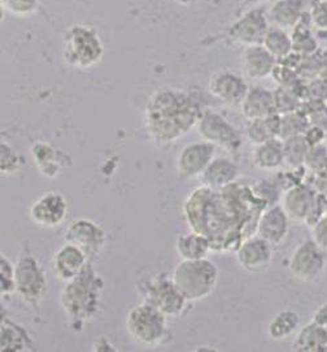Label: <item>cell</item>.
Listing matches in <instances>:
<instances>
[{"instance_id":"21","label":"cell","mask_w":327,"mask_h":352,"mask_svg":"<svg viewBox=\"0 0 327 352\" xmlns=\"http://www.w3.org/2000/svg\"><path fill=\"white\" fill-rule=\"evenodd\" d=\"M32 155L38 170L47 178H56L67 165L68 156L49 143L38 142L32 147Z\"/></svg>"},{"instance_id":"2","label":"cell","mask_w":327,"mask_h":352,"mask_svg":"<svg viewBox=\"0 0 327 352\" xmlns=\"http://www.w3.org/2000/svg\"><path fill=\"white\" fill-rule=\"evenodd\" d=\"M104 282L91 263L74 280L64 283L60 305L67 315L70 328L81 331L90 324L102 308Z\"/></svg>"},{"instance_id":"32","label":"cell","mask_w":327,"mask_h":352,"mask_svg":"<svg viewBox=\"0 0 327 352\" xmlns=\"http://www.w3.org/2000/svg\"><path fill=\"white\" fill-rule=\"evenodd\" d=\"M309 148L311 146L304 135H296V137L284 140L283 141L284 164L290 168L304 166Z\"/></svg>"},{"instance_id":"29","label":"cell","mask_w":327,"mask_h":352,"mask_svg":"<svg viewBox=\"0 0 327 352\" xmlns=\"http://www.w3.org/2000/svg\"><path fill=\"white\" fill-rule=\"evenodd\" d=\"M293 350L296 351H326L327 329L315 321L305 325L296 336Z\"/></svg>"},{"instance_id":"40","label":"cell","mask_w":327,"mask_h":352,"mask_svg":"<svg viewBox=\"0 0 327 352\" xmlns=\"http://www.w3.org/2000/svg\"><path fill=\"white\" fill-rule=\"evenodd\" d=\"M312 229V239L315 245L321 247L324 251L327 250V216L322 217L319 221L311 228Z\"/></svg>"},{"instance_id":"27","label":"cell","mask_w":327,"mask_h":352,"mask_svg":"<svg viewBox=\"0 0 327 352\" xmlns=\"http://www.w3.org/2000/svg\"><path fill=\"white\" fill-rule=\"evenodd\" d=\"M253 165L262 170H274L284 164L283 141L274 138L255 146L252 155Z\"/></svg>"},{"instance_id":"36","label":"cell","mask_w":327,"mask_h":352,"mask_svg":"<svg viewBox=\"0 0 327 352\" xmlns=\"http://www.w3.org/2000/svg\"><path fill=\"white\" fill-rule=\"evenodd\" d=\"M0 292L1 295L16 293L14 264L4 254L0 255Z\"/></svg>"},{"instance_id":"14","label":"cell","mask_w":327,"mask_h":352,"mask_svg":"<svg viewBox=\"0 0 327 352\" xmlns=\"http://www.w3.org/2000/svg\"><path fill=\"white\" fill-rule=\"evenodd\" d=\"M239 265L248 273H261L273 261V245L260 235L245 239L236 250Z\"/></svg>"},{"instance_id":"8","label":"cell","mask_w":327,"mask_h":352,"mask_svg":"<svg viewBox=\"0 0 327 352\" xmlns=\"http://www.w3.org/2000/svg\"><path fill=\"white\" fill-rule=\"evenodd\" d=\"M289 270L299 281H318L326 270V256L313 239H308L296 247L289 260Z\"/></svg>"},{"instance_id":"31","label":"cell","mask_w":327,"mask_h":352,"mask_svg":"<svg viewBox=\"0 0 327 352\" xmlns=\"http://www.w3.org/2000/svg\"><path fill=\"white\" fill-rule=\"evenodd\" d=\"M262 46L278 61L287 58L293 52L291 36L284 29L274 25L269 28L268 33L262 41Z\"/></svg>"},{"instance_id":"13","label":"cell","mask_w":327,"mask_h":352,"mask_svg":"<svg viewBox=\"0 0 327 352\" xmlns=\"http://www.w3.org/2000/svg\"><path fill=\"white\" fill-rule=\"evenodd\" d=\"M68 214V200L58 191H48L41 195L30 207V220L42 228H56Z\"/></svg>"},{"instance_id":"25","label":"cell","mask_w":327,"mask_h":352,"mask_svg":"<svg viewBox=\"0 0 327 352\" xmlns=\"http://www.w3.org/2000/svg\"><path fill=\"white\" fill-rule=\"evenodd\" d=\"M280 124L282 116L278 113L267 118L248 120V125L245 128L247 138L253 146H258L274 138H280Z\"/></svg>"},{"instance_id":"12","label":"cell","mask_w":327,"mask_h":352,"mask_svg":"<svg viewBox=\"0 0 327 352\" xmlns=\"http://www.w3.org/2000/svg\"><path fill=\"white\" fill-rule=\"evenodd\" d=\"M216 148L210 142H192L186 144L177 159L178 176L183 179H195L201 177L216 156Z\"/></svg>"},{"instance_id":"38","label":"cell","mask_w":327,"mask_h":352,"mask_svg":"<svg viewBox=\"0 0 327 352\" xmlns=\"http://www.w3.org/2000/svg\"><path fill=\"white\" fill-rule=\"evenodd\" d=\"M39 0H1V7L14 16H29L38 10Z\"/></svg>"},{"instance_id":"1","label":"cell","mask_w":327,"mask_h":352,"mask_svg":"<svg viewBox=\"0 0 327 352\" xmlns=\"http://www.w3.org/2000/svg\"><path fill=\"white\" fill-rule=\"evenodd\" d=\"M203 112L191 96L173 89H163L152 95L146 107V126L159 147L182 138L198 125Z\"/></svg>"},{"instance_id":"11","label":"cell","mask_w":327,"mask_h":352,"mask_svg":"<svg viewBox=\"0 0 327 352\" xmlns=\"http://www.w3.org/2000/svg\"><path fill=\"white\" fill-rule=\"evenodd\" d=\"M64 239L68 243L80 247L90 261L98 258L106 245L104 229L89 219H78L70 223Z\"/></svg>"},{"instance_id":"19","label":"cell","mask_w":327,"mask_h":352,"mask_svg":"<svg viewBox=\"0 0 327 352\" xmlns=\"http://www.w3.org/2000/svg\"><path fill=\"white\" fill-rule=\"evenodd\" d=\"M315 192L305 185H296L289 188L283 197V208L290 220L295 223H305L315 206Z\"/></svg>"},{"instance_id":"42","label":"cell","mask_w":327,"mask_h":352,"mask_svg":"<svg viewBox=\"0 0 327 352\" xmlns=\"http://www.w3.org/2000/svg\"><path fill=\"white\" fill-rule=\"evenodd\" d=\"M313 321L327 329V303L321 305L313 316Z\"/></svg>"},{"instance_id":"23","label":"cell","mask_w":327,"mask_h":352,"mask_svg":"<svg viewBox=\"0 0 327 352\" xmlns=\"http://www.w3.org/2000/svg\"><path fill=\"white\" fill-rule=\"evenodd\" d=\"M305 13L303 0H275L269 8V23L284 30L293 29Z\"/></svg>"},{"instance_id":"5","label":"cell","mask_w":327,"mask_h":352,"mask_svg":"<svg viewBox=\"0 0 327 352\" xmlns=\"http://www.w3.org/2000/svg\"><path fill=\"white\" fill-rule=\"evenodd\" d=\"M126 330L137 343L150 347L164 344L170 334L168 316L146 300L130 309L126 317Z\"/></svg>"},{"instance_id":"16","label":"cell","mask_w":327,"mask_h":352,"mask_svg":"<svg viewBox=\"0 0 327 352\" xmlns=\"http://www.w3.org/2000/svg\"><path fill=\"white\" fill-rule=\"evenodd\" d=\"M89 263L91 261L80 247L67 242L54 255L52 270L58 281L67 283L80 276Z\"/></svg>"},{"instance_id":"6","label":"cell","mask_w":327,"mask_h":352,"mask_svg":"<svg viewBox=\"0 0 327 352\" xmlns=\"http://www.w3.org/2000/svg\"><path fill=\"white\" fill-rule=\"evenodd\" d=\"M16 293L23 302L36 309L47 294V277L39 261L25 248L14 264Z\"/></svg>"},{"instance_id":"30","label":"cell","mask_w":327,"mask_h":352,"mask_svg":"<svg viewBox=\"0 0 327 352\" xmlns=\"http://www.w3.org/2000/svg\"><path fill=\"white\" fill-rule=\"evenodd\" d=\"M300 327V317L291 309L280 311L270 320L268 336L270 340H283L293 336Z\"/></svg>"},{"instance_id":"33","label":"cell","mask_w":327,"mask_h":352,"mask_svg":"<svg viewBox=\"0 0 327 352\" xmlns=\"http://www.w3.org/2000/svg\"><path fill=\"white\" fill-rule=\"evenodd\" d=\"M309 126H311L309 118L302 109L289 115H283L282 124H280V140L284 141L291 137L304 135Z\"/></svg>"},{"instance_id":"7","label":"cell","mask_w":327,"mask_h":352,"mask_svg":"<svg viewBox=\"0 0 327 352\" xmlns=\"http://www.w3.org/2000/svg\"><path fill=\"white\" fill-rule=\"evenodd\" d=\"M144 300L160 309L165 316L178 317L186 309L187 299L177 287L173 277L159 274L143 287Z\"/></svg>"},{"instance_id":"46","label":"cell","mask_w":327,"mask_h":352,"mask_svg":"<svg viewBox=\"0 0 327 352\" xmlns=\"http://www.w3.org/2000/svg\"><path fill=\"white\" fill-rule=\"evenodd\" d=\"M326 216H327V213H326Z\"/></svg>"},{"instance_id":"24","label":"cell","mask_w":327,"mask_h":352,"mask_svg":"<svg viewBox=\"0 0 327 352\" xmlns=\"http://www.w3.org/2000/svg\"><path fill=\"white\" fill-rule=\"evenodd\" d=\"M33 350V340L29 333L8 317L1 318L0 351L23 352Z\"/></svg>"},{"instance_id":"9","label":"cell","mask_w":327,"mask_h":352,"mask_svg":"<svg viewBox=\"0 0 327 352\" xmlns=\"http://www.w3.org/2000/svg\"><path fill=\"white\" fill-rule=\"evenodd\" d=\"M198 130L204 141L234 153L242 147V135L230 121L217 112H203L199 120Z\"/></svg>"},{"instance_id":"45","label":"cell","mask_w":327,"mask_h":352,"mask_svg":"<svg viewBox=\"0 0 327 352\" xmlns=\"http://www.w3.org/2000/svg\"><path fill=\"white\" fill-rule=\"evenodd\" d=\"M325 1H327V0H325Z\"/></svg>"},{"instance_id":"47","label":"cell","mask_w":327,"mask_h":352,"mask_svg":"<svg viewBox=\"0 0 327 352\" xmlns=\"http://www.w3.org/2000/svg\"><path fill=\"white\" fill-rule=\"evenodd\" d=\"M326 351H327V350H326Z\"/></svg>"},{"instance_id":"22","label":"cell","mask_w":327,"mask_h":352,"mask_svg":"<svg viewBox=\"0 0 327 352\" xmlns=\"http://www.w3.org/2000/svg\"><path fill=\"white\" fill-rule=\"evenodd\" d=\"M239 177V168L232 159L214 157L201 175L205 186L213 190H222L234 184Z\"/></svg>"},{"instance_id":"39","label":"cell","mask_w":327,"mask_h":352,"mask_svg":"<svg viewBox=\"0 0 327 352\" xmlns=\"http://www.w3.org/2000/svg\"><path fill=\"white\" fill-rule=\"evenodd\" d=\"M309 169L313 170H322L327 166V148L325 146H313L309 148V153L306 155L305 164Z\"/></svg>"},{"instance_id":"20","label":"cell","mask_w":327,"mask_h":352,"mask_svg":"<svg viewBox=\"0 0 327 352\" xmlns=\"http://www.w3.org/2000/svg\"><path fill=\"white\" fill-rule=\"evenodd\" d=\"M242 113L247 120L262 118L277 113L274 93L261 86L249 87L245 100L240 104Z\"/></svg>"},{"instance_id":"43","label":"cell","mask_w":327,"mask_h":352,"mask_svg":"<svg viewBox=\"0 0 327 352\" xmlns=\"http://www.w3.org/2000/svg\"><path fill=\"white\" fill-rule=\"evenodd\" d=\"M177 3H179V4H183V6H190V4H194V3H196L198 0H175Z\"/></svg>"},{"instance_id":"35","label":"cell","mask_w":327,"mask_h":352,"mask_svg":"<svg viewBox=\"0 0 327 352\" xmlns=\"http://www.w3.org/2000/svg\"><path fill=\"white\" fill-rule=\"evenodd\" d=\"M23 166V159L19 153L12 148L7 142H1L0 144V169L1 175L11 176Z\"/></svg>"},{"instance_id":"4","label":"cell","mask_w":327,"mask_h":352,"mask_svg":"<svg viewBox=\"0 0 327 352\" xmlns=\"http://www.w3.org/2000/svg\"><path fill=\"white\" fill-rule=\"evenodd\" d=\"M104 56V45L98 30L89 25H73L63 38V60L77 69L96 65Z\"/></svg>"},{"instance_id":"41","label":"cell","mask_w":327,"mask_h":352,"mask_svg":"<svg viewBox=\"0 0 327 352\" xmlns=\"http://www.w3.org/2000/svg\"><path fill=\"white\" fill-rule=\"evenodd\" d=\"M325 135H326V130L321 129L315 125H311L304 134L305 140L309 143L311 147L322 144V142L325 140Z\"/></svg>"},{"instance_id":"18","label":"cell","mask_w":327,"mask_h":352,"mask_svg":"<svg viewBox=\"0 0 327 352\" xmlns=\"http://www.w3.org/2000/svg\"><path fill=\"white\" fill-rule=\"evenodd\" d=\"M278 60L262 45L247 46L240 58V68L251 80H265L273 74Z\"/></svg>"},{"instance_id":"26","label":"cell","mask_w":327,"mask_h":352,"mask_svg":"<svg viewBox=\"0 0 327 352\" xmlns=\"http://www.w3.org/2000/svg\"><path fill=\"white\" fill-rule=\"evenodd\" d=\"M175 250L182 260H199L208 256L212 251V243L207 235L192 232L177 238Z\"/></svg>"},{"instance_id":"34","label":"cell","mask_w":327,"mask_h":352,"mask_svg":"<svg viewBox=\"0 0 327 352\" xmlns=\"http://www.w3.org/2000/svg\"><path fill=\"white\" fill-rule=\"evenodd\" d=\"M274 102H275V111L280 116L299 111L303 104V99L296 93V90L280 87V86L274 91Z\"/></svg>"},{"instance_id":"28","label":"cell","mask_w":327,"mask_h":352,"mask_svg":"<svg viewBox=\"0 0 327 352\" xmlns=\"http://www.w3.org/2000/svg\"><path fill=\"white\" fill-rule=\"evenodd\" d=\"M291 39L293 52L300 56H309L318 51V39L315 38V28L311 23L308 12L292 29Z\"/></svg>"},{"instance_id":"3","label":"cell","mask_w":327,"mask_h":352,"mask_svg":"<svg viewBox=\"0 0 327 352\" xmlns=\"http://www.w3.org/2000/svg\"><path fill=\"white\" fill-rule=\"evenodd\" d=\"M218 276V267L208 258L182 260L174 268L173 281L187 302H199L214 292Z\"/></svg>"},{"instance_id":"37","label":"cell","mask_w":327,"mask_h":352,"mask_svg":"<svg viewBox=\"0 0 327 352\" xmlns=\"http://www.w3.org/2000/svg\"><path fill=\"white\" fill-rule=\"evenodd\" d=\"M308 16L317 32H327V1L312 0Z\"/></svg>"},{"instance_id":"17","label":"cell","mask_w":327,"mask_h":352,"mask_svg":"<svg viewBox=\"0 0 327 352\" xmlns=\"http://www.w3.org/2000/svg\"><path fill=\"white\" fill-rule=\"evenodd\" d=\"M290 217L280 206L265 208L257 220L256 233L273 246L284 242L290 232Z\"/></svg>"},{"instance_id":"10","label":"cell","mask_w":327,"mask_h":352,"mask_svg":"<svg viewBox=\"0 0 327 352\" xmlns=\"http://www.w3.org/2000/svg\"><path fill=\"white\" fill-rule=\"evenodd\" d=\"M269 28L268 12L257 7L243 13L234 21L227 30V38L232 43L243 45L245 47L262 45Z\"/></svg>"},{"instance_id":"44","label":"cell","mask_w":327,"mask_h":352,"mask_svg":"<svg viewBox=\"0 0 327 352\" xmlns=\"http://www.w3.org/2000/svg\"><path fill=\"white\" fill-rule=\"evenodd\" d=\"M247 3H252V4H258V3H264V1H269V0H245Z\"/></svg>"},{"instance_id":"15","label":"cell","mask_w":327,"mask_h":352,"mask_svg":"<svg viewBox=\"0 0 327 352\" xmlns=\"http://www.w3.org/2000/svg\"><path fill=\"white\" fill-rule=\"evenodd\" d=\"M248 90L245 78L234 72H217L210 77V94L227 106H240Z\"/></svg>"}]
</instances>
